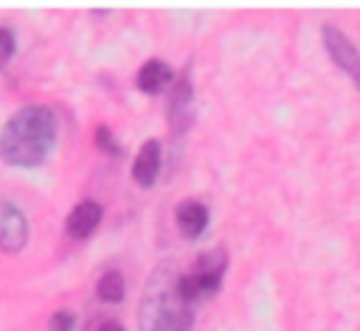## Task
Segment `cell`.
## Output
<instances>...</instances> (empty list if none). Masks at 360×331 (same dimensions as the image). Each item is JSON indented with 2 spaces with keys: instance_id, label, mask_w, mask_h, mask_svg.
I'll use <instances>...</instances> for the list:
<instances>
[{
  "instance_id": "cell-1",
  "label": "cell",
  "mask_w": 360,
  "mask_h": 331,
  "mask_svg": "<svg viewBox=\"0 0 360 331\" xmlns=\"http://www.w3.org/2000/svg\"><path fill=\"white\" fill-rule=\"evenodd\" d=\"M56 146V115L45 104L20 107L0 129V157L8 166L34 168Z\"/></svg>"
},
{
  "instance_id": "cell-2",
  "label": "cell",
  "mask_w": 360,
  "mask_h": 331,
  "mask_svg": "<svg viewBox=\"0 0 360 331\" xmlns=\"http://www.w3.org/2000/svg\"><path fill=\"white\" fill-rule=\"evenodd\" d=\"M177 275L172 264H160L141 300V328L143 331H188L194 323V303L177 292Z\"/></svg>"
},
{
  "instance_id": "cell-3",
  "label": "cell",
  "mask_w": 360,
  "mask_h": 331,
  "mask_svg": "<svg viewBox=\"0 0 360 331\" xmlns=\"http://www.w3.org/2000/svg\"><path fill=\"white\" fill-rule=\"evenodd\" d=\"M228 266V252L222 247H214L208 252H202L188 272L177 275V292L188 300V303H197L200 297H208L219 289L222 283V272Z\"/></svg>"
},
{
  "instance_id": "cell-4",
  "label": "cell",
  "mask_w": 360,
  "mask_h": 331,
  "mask_svg": "<svg viewBox=\"0 0 360 331\" xmlns=\"http://www.w3.org/2000/svg\"><path fill=\"white\" fill-rule=\"evenodd\" d=\"M323 45H326L329 56L335 59V65H338L340 70H346V73L354 79V84L360 87V50L354 48V42H352L338 25L326 22V25H323Z\"/></svg>"
},
{
  "instance_id": "cell-5",
  "label": "cell",
  "mask_w": 360,
  "mask_h": 331,
  "mask_svg": "<svg viewBox=\"0 0 360 331\" xmlns=\"http://www.w3.org/2000/svg\"><path fill=\"white\" fill-rule=\"evenodd\" d=\"M28 241V219L25 213L8 202L0 199V250L3 252H20Z\"/></svg>"
},
{
  "instance_id": "cell-6",
  "label": "cell",
  "mask_w": 360,
  "mask_h": 331,
  "mask_svg": "<svg viewBox=\"0 0 360 331\" xmlns=\"http://www.w3.org/2000/svg\"><path fill=\"white\" fill-rule=\"evenodd\" d=\"M101 222V205L96 199H82L79 205H73V210L65 219V227L73 238H87Z\"/></svg>"
},
{
  "instance_id": "cell-7",
  "label": "cell",
  "mask_w": 360,
  "mask_h": 331,
  "mask_svg": "<svg viewBox=\"0 0 360 331\" xmlns=\"http://www.w3.org/2000/svg\"><path fill=\"white\" fill-rule=\"evenodd\" d=\"M174 219L186 238H197V236H202V230L208 224V205L200 199H183L174 210Z\"/></svg>"
},
{
  "instance_id": "cell-8",
  "label": "cell",
  "mask_w": 360,
  "mask_h": 331,
  "mask_svg": "<svg viewBox=\"0 0 360 331\" xmlns=\"http://www.w3.org/2000/svg\"><path fill=\"white\" fill-rule=\"evenodd\" d=\"M188 123H191V81L188 76H183L169 98V126L172 132H186Z\"/></svg>"
},
{
  "instance_id": "cell-9",
  "label": "cell",
  "mask_w": 360,
  "mask_h": 331,
  "mask_svg": "<svg viewBox=\"0 0 360 331\" xmlns=\"http://www.w3.org/2000/svg\"><path fill=\"white\" fill-rule=\"evenodd\" d=\"M158 171H160V143L152 137V140H146V143L138 149V154H135V163H132V180H135L138 185L149 188V185L155 182Z\"/></svg>"
},
{
  "instance_id": "cell-10",
  "label": "cell",
  "mask_w": 360,
  "mask_h": 331,
  "mask_svg": "<svg viewBox=\"0 0 360 331\" xmlns=\"http://www.w3.org/2000/svg\"><path fill=\"white\" fill-rule=\"evenodd\" d=\"M172 81V67L163 62V59H149V62H143L141 65V70H138V87L143 90V93H160L166 84Z\"/></svg>"
},
{
  "instance_id": "cell-11",
  "label": "cell",
  "mask_w": 360,
  "mask_h": 331,
  "mask_svg": "<svg viewBox=\"0 0 360 331\" xmlns=\"http://www.w3.org/2000/svg\"><path fill=\"white\" fill-rule=\"evenodd\" d=\"M96 295L104 303H118L124 297V278H121V272H115V269L104 272L98 278V283H96Z\"/></svg>"
},
{
  "instance_id": "cell-12",
  "label": "cell",
  "mask_w": 360,
  "mask_h": 331,
  "mask_svg": "<svg viewBox=\"0 0 360 331\" xmlns=\"http://www.w3.org/2000/svg\"><path fill=\"white\" fill-rule=\"evenodd\" d=\"M96 146L104 151V154H112V157H118L121 154V146H118V140H115V135L110 132V126H96Z\"/></svg>"
},
{
  "instance_id": "cell-13",
  "label": "cell",
  "mask_w": 360,
  "mask_h": 331,
  "mask_svg": "<svg viewBox=\"0 0 360 331\" xmlns=\"http://www.w3.org/2000/svg\"><path fill=\"white\" fill-rule=\"evenodd\" d=\"M14 48H17V36L8 25H0V70L8 65V59L14 56Z\"/></svg>"
},
{
  "instance_id": "cell-14",
  "label": "cell",
  "mask_w": 360,
  "mask_h": 331,
  "mask_svg": "<svg viewBox=\"0 0 360 331\" xmlns=\"http://www.w3.org/2000/svg\"><path fill=\"white\" fill-rule=\"evenodd\" d=\"M73 325H76V314L68 311V309L53 311L51 320H48V331H73Z\"/></svg>"
},
{
  "instance_id": "cell-15",
  "label": "cell",
  "mask_w": 360,
  "mask_h": 331,
  "mask_svg": "<svg viewBox=\"0 0 360 331\" xmlns=\"http://www.w3.org/2000/svg\"><path fill=\"white\" fill-rule=\"evenodd\" d=\"M96 331H124V325H121V323H115V320H104V323H98V325H96Z\"/></svg>"
}]
</instances>
